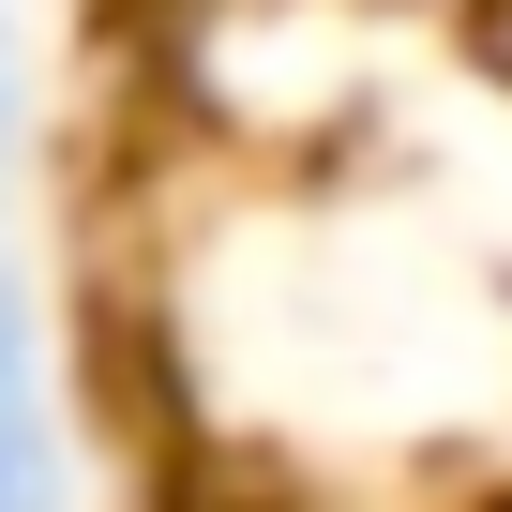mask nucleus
<instances>
[{
  "instance_id": "f257e3e1",
  "label": "nucleus",
  "mask_w": 512,
  "mask_h": 512,
  "mask_svg": "<svg viewBox=\"0 0 512 512\" xmlns=\"http://www.w3.org/2000/svg\"><path fill=\"white\" fill-rule=\"evenodd\" d=\"M0 512H61V452H46V362H31L16 287H0Z\"/></svg>"
}]
</instances>
